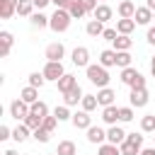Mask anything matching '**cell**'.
<instances>
[{"label": "cell", "instance_id": "cell-54", "mask_svg": "<svg viewBox=\"0 0 155 155\" xmlns=\"http://www.w3.org/2000/svg\"><path fill=\"white\" fill-rule=\"evenodd\" d=\"M153 19H155V12H153Z\"/></svg>", "mask_w": 155, "mask_h": 155}, {"label": "cell", "instance_id": "cell-32", "mask_svg": "<svg viewBox=\"0 0 155 155\" xmlns=\"http://www.w3.org/2000/svg\"><path fill=\"white\" fill-rule=\"evenodd\" d=\"M29 136H31V131H29V128H27L24 124H19L17 128H12V138H15L17 143H24V140H27Z\"/></svg>", "mask_w": 155, "mask_h": 155}, {"label": "cell", "instance_id": "cell-45", "mask_svg": "<svg viewBox=\"0 0 155 155\" xmlns=\"http://www.w3.org/2000/svg\"><path fill=\"white\" fill-rule=\"evenodd\" d=\"M51 2L56 5V10H68V7H70L75 0H51Z\"/></svg>", "mask_w": 155, "mask_h": 155}, {"label": "cell", "instance_id": "cell-23", "mask_svg": "<svg viewBox=\"0 0 155 155\" xmlns=\"http://www.w3.org/2000/svg\"><path fill=\"white\" fill-rule=\"evenodd\" d=\"M104 29H107V27H104L102 22H97V19H90V22L85 24V31H87L90 36H94V39H97V36H102V34H104Z\"/></svg>", "mask_w": 155, "mask_h": 155}, {"label": "cell", "instance_id": "cell-19", "mask_svg": "<svg viewBox=\"0 0 155 155\" xmlns=\"http://www.w3.org/2000/svg\"><path fill=\"white\" fill-rule=\"evenodd\" d=\"M75 85H78L75 75H73V73H65V75H63V78L58 80V92H61V94H65V92H70V90H73Z\"/></svg>", "mask_w": 155, "mask_h": 155}, {"label": "cell", "instance_id": "cell-55", "mask_svg": "<svg viewBox=\"0 0 155 155\" xmlns=\"http://www.w3.org/2000/svg\"><path fill=\"white\" fill-rule=\"evenodd\" d=\"M51 155H58V153H51Z\"/></svg>", "mask_w": 155, "mask_h": 155}, {"label": "cell", "instance_id": "cell-34", "mask_svg": "<svg viewBox=\"0 0 155 155\" xmlns=\"http://www.w3.org/2000/svg\"><path fill=\"white\" fill-rule=\"evenodd\" d=\"M116 65L124 70V68H131V53L128 51H116Z\"/></svg>", "mask_w": 155, "mask_h": 155}, {"label": "cell", "instance_id": "cell-13", "mask_svg": "<svg viewBox=\"0 0 155 155\" xmlns=\"http://www.w3.org/2000/svg\"><path fill=\"white\" fill-rule=\"evenodd\" d=\"M0 44H2V48H0V56L2 58H7L10 56V51H12V44H15V36H12V31H0Z\"/></svg>", "mask_w": 155, "mask_h": 155}, {"label": "cell", "instance_id": "cell-42", "mask_svg": "<svg viewBox=\"0 0 155 155\" xmlns=\"http://www.w3.org/2000/svg\"><path fill=\"white\" fill-rule=\"evenodd\" d=\"M56 126H58V119H56V116H46V119H44V124H41V128H46L48 133H53V128H56Z\"/></svg>", "mask_w": 155, "mask_h": 155}, {"label": "cell", "instance_id": "cell-20", "mask_svg": "<svg viewBox=\"0 0 155 155\" xmlns=\"http://www.w3.org/2000/svg\"><path fill=\"white\" fill-rule=\"evenodd\" d=\"M99 65H104L107 70H109L111 65H116V51H114V48H104V51L99 53Z\"/></svg>", "mask_w": 155, "mask_h": 155}, {"label": "cell", "instance_id": "cell-49", "mask_svg": "<svg viewBox=\"0 0 155 155\" xmlns=\"http://www.w3.org/2000/svg\"><path fill=\"white\" fill-rule=\"evenodd\" d=\"M145 39H148V41H150V44L155 46V27H150V29H148V34H145Z\"/></svg>", "mask_w": 155, "mask_h": 155}, {"label": "cell", "instance_id": "cell-39", "mask_svg": "<svg viewBox=\"0 0 155 155\" xmlns=\"http://www.w3.org/2000/svg\"><path fill=\"white\" fill-rule=\"evenodd\" d=\"M97 155H121V150H119V145L102 143V145H99V150H97Z\"/></svg>", "mask_w": 155, "mask_h": 155}, {"label": "cell", "instance_id": "cell-35", "mask_svg": "<svg viewBox=\"0 0 155 155\" xmlns=\"http://www.w3.org/2000/svg\"><path fill=\"white\" fill-rule=\"evenodd\" d=\"M53 116H56L58 121H68V119H73V114H70V107H65V104L56 107V109H53Z\"/></svg>", "mask_w": 155, "mask_h": 155}, {"label": "cell", "instance_id": "cell-17", "mask_svg": "<svg viewBox=\"0 0 155 155\" xmlns=\"http://www.w3.org/2000/svg\"><path fill=\"white\" fill-rule=\"evenodd\" d=\"M116 12H119V17H121V19H133V15H136V5H133L131 0H121Z\"/></svg>", "mask_w": 155, "mask_h": 155}, {"label": "cell", "instance_id": "cell-31", "mask_svg": "<svg viewBox=\"0 0 155 155\" xmlns=\"http://www.w3.org/2000/svg\"><path fill=\"white\" fill-rule=\"evenodd\" d=\"M80 107H82V111H94V109L99 107L97 94H85V97H82V102H80Z\"/></svg>", "mask_w": 155, "mask_h": 155}, {"label": "cell", "instance_id": "cell-44", "mask_svg": "<svg viewBox=\"0 0 155 155\" xmlns=\"http://www.w3.org/2000/svg\"><path fill=\"white\" fill-rule=\"evenodd\" d=\"M80 5L85 7V12H87V15L97 10V0H80Z\"/></svg>", "mask_w": 155, "mask_h": 155}, {"label": "cell", "instance_id": "cell-52", "mask_svg": "<svg viewBox=\"0 0 155 155\" xmlns=\"http://www.w3.org/2000/svg\"><path fill=\"white\" fill-rule=\"evenodd\" d=\"M150 73H153V78H155V56H153V61H150Z\"/></svg>", "mask_w": 155, "mask_h": 155}, {"label": "cell", "instance_id": "cell-24", "mask_svg": "<svg viewBox=\"0 0 155 155\" xmlns=\"http://www.w3.org/2000/svg\"><path fill=\"white\" fill-rule=\"evenodd\" d=\"M131 46H133V39L126 36V34H119V36L114 39V51H128Z\"/></svg>", "mask_w": 155, "mask_h": 155}, {"label": "cell", "instance_id": "cell-10", "mask_svg": "<svg viewBox=\"0 0 155 155\" xmlns=\"http://www.w3.org/2000/svg\"><path fill=\"white\" fill-rule=\"evenodd\" d=\"M82 97H85L82 87H80V85H75L70 92H65V94H63V104H65V107H75L78 102H82Z\"/></svg>", "mask_w": 155, "mask_h": 155}, {"label": "cell", "instance_id": "cell-1", "mask_svg": "<svg viewBox=\"0 0 155 155\" xmlns=\"http://www.w3.org/2000/svg\"><path fill=\"white\" fill-rule=\"evenodd\" d=\"M85 73H87V80L92 82V85H97L99 90L102 87H109V70L104 68V65H99V63H90L87 68H85Z\"/></svg>", "mask_w": 155, "mask_h": 155}, {"label": "cell", "instance_id": "cell-41", "mask_svg": "<svg viewBox=\"0 0 155 155\" xmlns=\"http://www.w3.org/2000/svg\"><path fill=\"white\" fill-rule=\"evenodd\" d=\"M31 136H34V140H39V143H48V140H51V133H48L46 128H36Z\"/></svg>", "mask_w": 155, "mask_h": 155}, {"label": "cell", "instance_id": "cell-7", "mask_svg": "<svg viewBox=\"0 0 155 155\" xmlns=\"http://www.w3.org/2000/svg\"><path fill=\"white\" fill-rule=\"evenodd\" d=\"M10 116L17 119V121H24V119L29 116V104L22 102V99H15V102L10 104Z\"/></svg>", "mask_w": 155, "mask_h": 155}, {"label": "cell", "instance_id": "cell-2", "mask_svg": "<svg viewBox=\"0 0 155 155\" xmlns=\"http://www.w3.org/2000/svg\"><path fill=\"white\" fill-rule=\"evenodd\" d=\"M70 22H73V17H70V12H68V10H56V12L51 15L48 27H51L56 34H63V31H68Z\"/></svg>", "mask_w": 155, "mask_h": 155}, {"label": "cell", "instance_id": "cell-27", "mask_svg": "<svg viewBox=\"0 0 155 155\" xmlns=\"http://www.w3.org/2000/svg\"><path fill=\"white\" fill-rule=\"evenodd\" d=\"M29 19H31V27H34V29H44V27H48V22H51V17H46L44 12H34Z\"/></svg>", "mask_w": 155, "mask_h": 155}, {"label": "cell", "instance_id": "cell-28", "mask_svg": "<svg viewBox=\"0 0 155 155\" xmlns=\"http://www.w3.org/2000/svg\"><path fill=\"white\" fill-rule=\"evenodd\" d=\"M133 29H136V19H119V22H116V31H119V34L131 36Z\"/></svg>", "mask_w": 155, "mask_h": 155}, {"label": "cell", "instance_id": "cell-8", "mask_svg": "<svg viewBox=\"0 0 155 155\" xmlns=\"http://www.w3.org/2000/svg\"><path fill=\"white\" fill-rule=\"evenodd\" d=\"M148 90L143 87V90H131V94H128V104L133 107V109H140V107H145L148 104Z\"/></svg>", "mask_w": 155, "mask_h": 155}, {"label": "cell", "instance_id": "cell-47", "mask_svg": "<svg viewBox=\"0 0 155 155\" xmlns=\"http://www.w3.org/2000/svg\"><path fill=\"white\" fill-rule=\"evenodd\" d=\"M7 138H12V131L2 124V126H0V140H7Z\"/></svg>", "mask_w": 155, "mask_h": 155}, {"label": "cell", "instance_id": "cell-18", "mask_svg": "<svg viewBox=\"0 0 155 155\" xmlns=\"http://www.w3.org/2000/svg\"><path fill=\"white\" fill-rule=\"evenodd\" d=\"M92 15H94V19H97V22H102V24H104V22H109V19H111L114 10H111L107 2H102V5H97V10H94Z\"/></svg>", "mask_w": 155, "mask_h": 155}, {"label": "cell", "instance_id": "cell-29", "mask_svg": "<svg viewBox=\"0 0 155 155\" xmlns=\"http://www.w3.org/2000/svg\"><path fill=\"white\" fill-rule=\"evenodd\" d=\"M29 114H34V116H39V119H46V116H48L46 102H34V104H29Z\"/></svg>", "mask_w": 155, "mask_h": 155}, {"label": "cell", "instance_id": "cell-56", "mask_svg": "<svg viewBox=\"0 0 155 155\" xmlns=\"http://www.w3.org/2000/svg\"><path fill=\"white\" fill-rule=\"evenodd\" d=\"M153 138H155V136H153Z\"/></svg>", "mask_w": 155, "mask_h": 155}, {"label": "cell", "instance_id": "cell-50", "mask_svg": "<svg viewBox=\"0 0 155 155\" xmlns=\"http://www.w3.org/2000/svg\"><path fill=\"white\" fill-rule=\"evenodd\" d=\"M140 155H155V145H153V148H143Z\"/></svg>", "mask_w": 155, "mask_h": 155}, {"label": "cell", "instance_id": "cell-5", "mask_svg": "<svg viewBox=\"0 0 155 155\" xmlns=\"http://www.w3.org/2000/svg\"><path fill=\"white\" fill-rule=\"evenodd\" d=\"M44 56H46V61H58V63H63V56H65V46H63L61 41H53V44H48V46H46Z\"/></svg>", "mask_w": 155, "mask_h": 155}, {"label": "cell", "instance_id": "cell-38", "mask_svg": "<svg viewBox=\"0 0 155 155\" xmlns=\"http://www.w3.org/2000/svg\"><path fill=\"white\" fill-rule=\"evenodd\" d=\"M44 82H46V78H44V73H39V70H34V73H29V85L31 87H44Z\"/></svg>", "mask_w": 155, "mask_h": 155}, {"label": "cell", "instance_id": "cell-6", "mask_svg": "<svg viewBox=\"0 0 155 155\" xmlns=\"http://www.w3.org/2000/svg\"><path fill=\"white\" fill-rule=\"evenodd\" d=\"M70 61L78 65V68H87L90 65V51L85 46H75L73 53H70Z\"/></svg>", "mask_w": 155, "mask_h": 155}, {"label": "cell", "instance_id": "cell-33", "mask_svg": "<svg viewBox=\"0 0 155 155\" xmlns=\"http://www.w3.org/2000/svg\"><path fill=\"white\" fill-rule=\"evenodd\" d=\"M140 131L143 133H155V114H145L140 119Z\"/></svg>", "mask_w": 155, "mask_h": 155}, {"label": "cell", "instance_id": "cell-46", "mask_svg": "<svg viewBox=\"0 0 155 155\" xmlns=\"http://www.w3.org/2000/svg\"><path fill=\"white\" fill-rule=\"evenodd\" d=\"M126 140H131V143H138V145H143V133H128V136H126Z\"/></svg>", "mask_w": 155, "mask_h": 155}, {"label": "cell", "instance_id": "cell-37", "mask_svg": "<svg viewBox=\"0 0 155 155\" xmlns=\"http://www.w3.org/2000/svg\"><path fill=\"white\" fill-rule=\"evenodd\" d=\"M68 12H70V17H73V19H82V17L87 15V12H85V7L80 5V0H75V2L68 7Z\"/></svg>", "mask_w": 155, "mask_h": 155}, {"label": "cell", "instance_id": "cell-53", "mask_svg": "<svg viewBox=\"0 0 155 155\" xmlns=\"http://www.w3.org/2000/svg\"><path fill=\"white\" fill-rule=\"evenodd\" d=\"M2 155H19V153H17V150H5Z\"/></svg>", "mask_w": 155, "mask_h": 155}, {"label": "cell", "instance_id": "cell-14", "mask_svg": "<svg viewBox=\"0 0 155 155\" xmlns=\"http://www.w3.org/2000/svg\"><path fill=\"white\" fill-rule=\"evenodd\" d=\"M87 140L102 145V143H107V131L99 128V126H90V128H87Z\"/></svg>", "mask_w": 155, "mask_h": 155}, {"label": "cell", "instance_id": "cell-57", "mask_svg": "<svg viewBox=\"0 0 155 155\" xmlns=\"http://www.w3.org/2000/svg\"><path fill=\"white\" fill-rule=\"evenodd\" d=\"M102 2H104V0H102Z\"/></svg>", "mask_w": 155, "mask_h": 155}, {"label": "cell", "instance_id": "cell-36", "mask_svg": "<svg viewBox=\"0 0 155 155\" xmlns=\"http://www.w3.org/2000/svg\"><path fill=\"white\" fill-rule=\"evenodd\" d=\"M22 124H24V126H27V128H29V131L34 133L36 128H41V124H44V119H39V116H34V114H29V116H27V119H24Z\"/></svg>", "mask_w": 155, "mask_h": 155}, {"label": "cell", "instance_id": "cell-16", "mask_svg": "<svg viewBox=\"0 0 155 155\" xmlns=\"http://www.w3.org/2000/svg\"><path fill=\"white\" fill-rule=\"evenodd\" d=\"M17 2L19 0H0V17L10 19L12 15H17Z\"/></svg>", "mask_w": 155, "mask_h": 155}, {"label": "cell", "instance_id": "cell-9", "mask_svg": "<svg viewBox=\"0 0 155 155\" xmlns=\"http://www.w3.org/2000/svg\"><path fill=\"white\" fill-rule=\"evenodd\" d=\"M70 121H73V126H75V128H82V131H87V128L92 126V116H90V111H82V109H80V111H75Z\"/></svg>", "mask_w": 155, "mask_h": 155}, {"label": "cell", "instance_id": "cell-12", "mask_svg": "<svg viewBox=\"0 0 155 155\" xmlns=\"http://www.w3.org/2000/svg\"><path fill=\"white\" fill-rule=\"evenodd\" d=\"M114 99H116V92H114L111 87H102V90L97 92V102H99L102 109H104V107H111Z\"/></svg>", "mask_w": 155, "mask_h": 155}, {"label": "cell", "instance_id": "cell-43", "mask_svg": "<svg viewBox=\"0 0 155 155\" xmlns=\"http://www.w3.org/2000/svg\"><path fill=\"white\" fill-rule=\"evenodd\" d=\"M116 36H119V31H116V29H111V27H107V29H104V34H102V39H104V41H111V44H114V39H116Z\"/></svg>", "mask_w": 155, "mask_h": 155}, {"label": "cell", "instance_id": "cell-21", "mask_svg": "<svg viewBox=\"0 0 155 155\" xmlns=\"http://www.w3.org/2000/svg\"><path fill=\"white\" fill-rule=\"evenodd\" d=\"M19 99H22V102H27V104H34V102H39V90H36V87H31V85H27V87H22Z\"/></svg>", "mask_w": 155, "mask_h": 155}, {"label": "cell", "instance_id": "cell-30", "mask_svg": "<svg viewBox=\"0 0 155 155\" xmlns=\"http://www.w3.org/2000/svg\"><path fill=\"white\" fill-rule=\"evenodd\" d=\"M17 15L19 17H31L34 15V2L31 0H19L17 2Z\"/></svg>", "mask_w": 155, "mask_h": 155}, {"label": "cell", "instance_id": "cell-15", "mask_svg": "<svg viewBox=\"0 0 155 155\" xmlns=\"http://www.w3.org/2000/svg\"><path fill=\"white\" fill-rule=\"evenodd\" d=\"M102 121L109 124V126H116V121H119V107H116V104L104 107V109H102Z\"/></svg>", "mask_w": 155, "mask_h": 155}, {"label": "cell", "instance_id": "cell-25", "mask_svg": "<svg viewBox=\"0 0 155 155\" xmlns=\"http://www.w3.org/2000/svg\"><path fill=\"white\" fill-rule=\"evenodd\" d=\"M119 150H121V155H140L143 145H138V143H131V140H124V143L119 145Z\"/></svg>", "mask_w": 155, "mask_h": 155}, {"label": "cell", "instance_id": "cell-3", "mask_svg": "<svg viewBox=\"0 0 155 155\" xmlns=\"http://www.w3.org/2000/svg\"><path fill=\"white\" fill-rule=\"evenodd\" d=\"M121 82H124V85H128L131 90H143V87H145V78H143L133 65L121 70Z\"/></svg>", "mask_w": 155, "mask_h": 155}, {"label": "cell", "instance_id": "cell-48", "mask_svg": "<svg viewBox=\"0 0 155 155\" xmlns=\"http://www.w3.org/2000/svg\"><path fill=\"white\" fill-rule=\"evenodd\" d=\"M31 2H34V7H36V10L41 12V10H44V7H46V5L51 2V0H31Z\"/></svg>", "mask_w": 155, "mask_h": 155}, {"label": "cell", "instance_id": "cell-26", "mask_svg": "<svg viewBox=\"0 0 155 155\" xmlns=\"http://www.w3.org/2000/svg\"><path fill=\"white\" fill-rule=\"evenodd\" d=\"M56 153L58 155H78V145L73 140H61L58 148H56Z\"/></svg>", "mask_w": 155, "mask_h": 155}, {"label": "cell", "instance_id": "cell-4", "mask_svg": "<svg viewBox=\"0 0 155 155\" xmlns=\"http://www.w3.org/2000/svg\"><path fill=\"white\" fill-rule=\"evenodd\" d=\"M44 78H46V82L51 80V82H58L63 75H65V68H63V63H58V61H46V65H44Z\"/></svg>", "mask_w": 155, "mask_h": 155}, {"label": "cell", "instance_id": "cell-11", "mask_svg": "<svg viewBox=\"0 0 155 155\" xmlns=\"http://www.w3.org/2000/svg\"><path fill=\"white\" fill-rule=\"evenodd\" d=\"M126 131L121 128V126H111L109 131H107V143H111V145H121L124 140H126Z\"/></svg>", "mask_w": 155, "mask_h": 155}, {"label": "cell", "instance_id": "cell-40", "mask_svg": "<svg viewBox=\"0 0 155 155\" xmlns=\"http://www.w3.org/2000/svg\"><path fill=\"white\" fill-rule=\"evenodd\" d=\"M131 119H133V107H131V104H128V107H119V121L126 124V121H131Z\"/></svg>", "mask_w": 155, "mask_h": 155}, {"label": "cell", "instance_id": "cell-22", "mask_svg": "<svg viewBox=\"0 0 155 155\" xmlns=\"http://www.w3.org/2000/svg\"><path fill=\"white\" fill-rule=\"evenodd\" d=\"M133 19H136V24H150V22H153V12H150L145 5H143V7H136Z\"/></svg>", "mask_w": 155, "mask_h": 155}, {"label": "cell", "instance_id": "cell-51", "mask_svg": "<svg viewBox=\"0 0 155 155\" xmlns=\"http://www.w3.org/2000/svg\"><path fill=\"white\" fill-rule=\"evenodd\" d=\"M145 7H148L150 12H155V0H145Z\"/></svg>", "mask_w": 155, "mask_h": 155}]
</instances>
